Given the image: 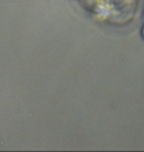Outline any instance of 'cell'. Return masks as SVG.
Instances as JSON below:
<instances>
[{"label": "cell", "instance_id": "cell-1", "mask_svg": "<svg viewBox=\"0 0 144 152\" xmlns=\"http://www.w3.org/2000/svg\"><path fill=\"white\" fill-rule=\"evenodd\" d=\"M143 37H144V28H143Z\"/></svg>", "mask_w": 144, "mask_h": 152}]
</instances>
